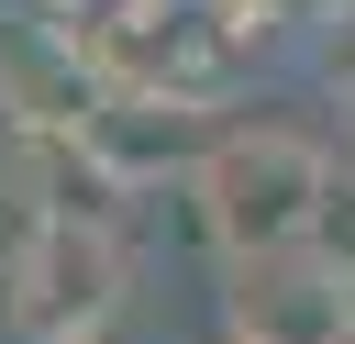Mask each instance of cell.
<instances>
[{"instance_id":"4","label":"cell","mask_w":355,"mask_h":344,"mask_svg":"<svg viewBox=\"0 0 355 344\" xmlns=\"http://www.w3.org/2000/svg\"><path fill=\"white\" fill-rule=\"evenodd\" d=\"M344 144H355V67H344Z\"/></svg>"},{"instance_id":"2","label":"cell","mask_w":355,"mask_h":344,"mask_svg":"<svg viewBox=\"0 0 355 344\" xmlns=\"http://www.w3.org/2000/svg\"><path fill=\"white\" fill-rule=\"evenodd\" d=\"M0 311L22 344H89L111 333L122 311V244L111 222H78V211H33L0 255Z\"/></svg>"},{"instance_id":"1","label":"cell","mask_w":355,"mask_h":344,"mask_svg":"<svg viewBox=\"0 0 355 344\" xmlns=\"http://www.w3.org/2000/svg\"><path fill=\"white\" fill-rule=\"evenodd\" d=\"M322 189H333V144H311V133H288V122H233V133H211V144L189 155V222H200L211 255L311 233Z\"/></svg>"},{"instance_id":"3","label":"cell","mask_w":355,"mask_h":344,"mask_svg":"<svg viewBox=\"0 0 355 344\" xmlns=\"http://www.w3.org/2000/svg\"><path fill=\"white\" fill-rule=\"evenodd\" d=\"M222 333L233 344H355V266L322 233L222 255Z\"/></svg>"}]
</instances>
